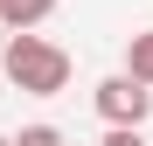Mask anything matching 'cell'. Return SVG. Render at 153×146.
I'll list each match as a JSON object with an SVG mask.
<instances>
[{"instance_id": "1", "label": "cell", "mask_w": 153, "mask_h": 146, "mask_svg": "<svg viewBox=\"0 0 153 146\" xmlns=\"http://www.w3.org/2000/svg\"><path fill=\"white\" fill-rule=\"evenodd\" d=\"M0 70H7V84L28 90V97H56L70 84V56H63L56 42H42V35H14L7 56H0Z\"/></svg>"}, {"instance_id": "6", "label": "cell", "mask_w": 153, "mask_h": 146, "mask_svg": "<svg viewBox=\"0 0 153 146\" xmlns=\"http://www.w3.org/2000/svg\"><path fill=\"white\" fill-rule=\"evenodd\" d=\"M105 146H146V139H139V132H118V125H111V132H105Z\"/></svg>"}, {"instance_id": "3", "label": "cell", "mask_w": 153, "mask_h": 146, "mask_svg": "<svg viewBox=\"0 0 153 146\" xmlns=\"http://www.w3.org/2000/svg\"><path fill=\"white\" fill-rule=\"evenodd\" d=\"M49 14H56V0H0V21H7L14 35H35Z\"/></svg>"}, {"instance_id": "7", "label": "cell", "mask_w": 153, "mask_h": 146, "mask_svg": "<svg viewBox=\"0 0 153 146\" xmlns=\"http://www.w3.org/2000/svg\"><path fill=\"white\" fill-rule=\"evenodd\" d=\"M0 146H7V139H0Z\"/></svg>"}, {"instance_id": "5", "label": "cell", "mask_w": 153, "mask_h": 146, "mask_svg": "<svg viewBox=\"0 0 153 146\" xmlns=\"http://www.w3.org/2000/svg\"><path fill=\"white\" fill-rule=\"evenodd\" d=\"M7 146H63V132H56V125H21Z\"/></svg>"}, {"instance_id": "4", "label": "cell", "mask_w": 153, "mask_h": 146, "mask_svg": "<svg viewBox=\"0 0 153 146\" xmlns=\"http://www.w3.org/2000/svg\"><path fill=\"white\" fill-rule=\"evenodd\" d=\"M125 77H132V84H153V28L125 42Z\"/></svg>"}, {"instance_id": "2", "label": "cell", "mask_w": 153, "mask_h": 146, "mask_svg": "<svg viewBox=\"0 0 153 146\" xmlns=\"http://www.w3.org/2000/svg\"><path fill=\"white\" fill-rule=\"evenodd\" d=\"M97 111H105V125L139 132V125H146V111H153V90L132 84V77H105V84H97Z\"/></svg>"}]
</instances>
